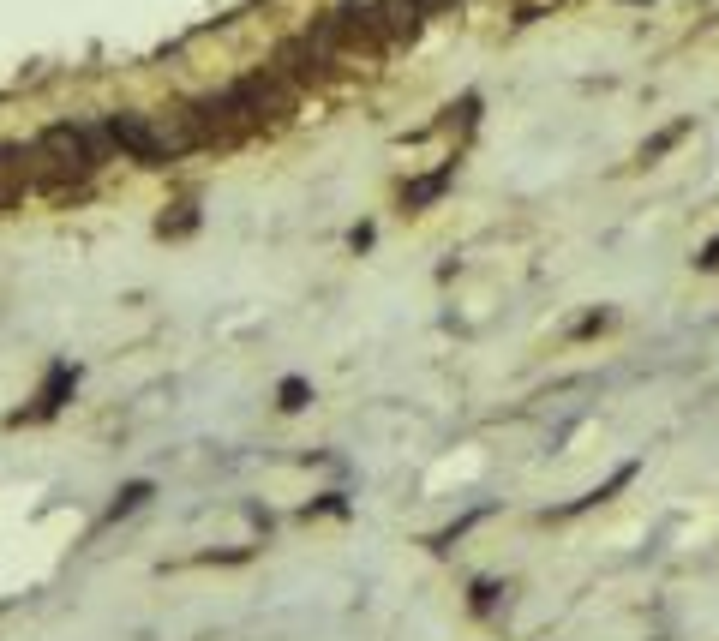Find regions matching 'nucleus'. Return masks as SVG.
Instances as JSON below:
<instances>
[{
	"label": "nucleus",
	"mask_w": 719,
	"mask_h": 641,
	"mask_svg": "<svg viewBox=\"0 0 719 641\" xmlns=\"http://www.w3.org/2000/svg\"><path fill=\"white\" fill-rule=\"evenodd\" d=\"M228 90H234V102H240V114H246L252 126L294 114V90H288L276 72H252V78H240V84H228Z\"/></svg>",
	"instance_id": "f257e3e1"
},
{
	"label": "nucleus",
	"mask_w": 719,
	"mask_h": 641,
	"mask_svg": "<svg viewBox=\"0 0 719 641\" xmlns=\"http://www.w3.org/2000/svg\"><path fill=\"white\" fill-rule=\"evenodd\" d=\"M108 144L120 150V156H132V162H144V168H156V162H168V150H162V132H156V120L150 114H108Z\"/></svg>",
	"instance_id": "f03ea898"
},
{
	"label": "nucleus",
	"mask_w": 719,
	"mask_h": 641,
	"mask_svg": "<svg viewBox=\"0 0 719 641\" xmlns=\"http://www.w3.org/2000/svg\"><path fill=\"white\" fill-rule=\"evenodd\" d=\"M276 78L294 90V84H324L330 78V60L312 48V36H288L282 48H276Z\"/></svg>",
	"instance_id": "7ed1b4c3"
},
{
	"label": "nucleus",
	"mask_w": 719,
	"mask_h": 641,
	"mask_svg": "<svg viewBox=\"0 0 719 641\" xmlns=\"http://www.w3.org/2000/svg\"><path fill=\"white\" fill-rule=\"evenodd\" d=\"M372 18H378V36H384V42H414L420 24H426V12H420L414 0H378Z\"/></svg>",
	"instance_id": "20e7f679"
},
{
	"label": "nucleus",
	"mask_w": 719,
	"mask_h": 641,
	"mask_svg": "<svg viewBox=\"0 0 719 641\" xmlns=\"http://www.w3.org/2000/svg\"><path fill=\"white\" fill-rule=\"evenodd\" d=\"M444 186H450V168H444V174H426V180H414V186H402V204H408V210H420V204H432Z\"/></svg>",
	"instance_id": "39448f33"
},
{
	"label": "nucleus",
	"mask_w": 719,
	"mask_h": 641,
	"mask_svg": "<svg viewBox=\"0 0 719 641\" xmlns=\"http://www.w3.org/2000/svg\"><path fill=\"white\" fill-rule=\"evenodd\" d=\"M66 390H72V366H54V378H48V390H42V402H36V414H54Z\"/></svg>",
	"instance_id": "423d86ee"
},
{
	"label": "nucleus",
	"mask_w": 719,
	"mask_h": 641,
	"mask_svg": "<svg viewBox=\"0 0 719 641\" xmlns=\"http://www.w3.org/2000/svg\"><path fill=\"white\" fill-rule=\"evenodd\" d=\"M282 408H306V384H300V378L282 384Z\"/></svg>",
	"instance_id": "0eeeda50"
},
{
	"label": "nucleus",
	"mask_w": 719,
	"mask_h": 641,
	"mask_svg": "<svg viewBox=\"0 0 719 641\" xmlns=\"http://www.w3.org/2000/svg\"><path fill=\"white\" fill-rule=\"evenodd\" d=\"M144 498H150V486H126V492H120V504H114V516H120V510H138Z\"/></svg>",
	"instance_id": "6e6552de"
},
{
	"label": "nucleus",
	"mask_w": 719,
	"mask_h": 641,
	"mask_svg": "<svg viewBox=\"0 0 719 641\" xmlns=\"http://www.w3.org/2000/svg\"><path fill=\"white\" fill-rule=\"evenodd\" d=\"M696 264H702V270H719V234L702 246V258H696Z\"/></svg>",
	"instance_id": "1a4fd4ad"
},
{
	"label": "nucleus",
	"mask_w": 719,
	"mask_h": 641,
	"mask_svg": "<svg viewBox=\"0 0 719 641\" xmlns=\"http://www.w3.org/2000/svg\"><path fill=\"white\" fill-rule=\"evenodd\" d=\"M420 12H444V6H456V0H414Z\"/></svg>",
	"instance_id": "9d476101"
}]
</instances>
